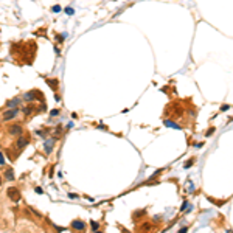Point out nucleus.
I'll return each instance as SVG.
<instances>
[{
    "label": "nucleus",
    "mask_w": 233,
    "mask_h": 233,
    "mask_svg": "<svg viewBox=\"0 0 233 233\" xmlns=\"http://www.w3.org/2000/svg\"><path fill=\"white\" fill-rule=\"evenodd\" d=\"M194 160H196V159H194V157H191V159H190V160H186V162H185V165H184V168H185V169H188V168H191V165H193V163H194Z\"/></svg>",
    "instance_id": "8"
},
{
    "label": "nucleus",
    "mask_w": 233,
    "mask_h": 233,
    "mask_svg": "<svg viewBox=\"0 0 233 233\" xmlns=\"http://www.w3.org/2000/svg\"><path fill=\"white\" fill-rule=\"evenodd\" d=\"M186 207H188V202H186V201H185V202H184V205H182V207H180V211H184V210H186Z\"/></svg>",
    "instance_id": "16"
},
{
    "label": "nucleus",
    "mask_w": 233,
    "mask_h": 233,
    "mask_svg": "<svg viewBox=\"0 0 233 233\" xmlns=\"http://www.w3.org/2000/svg\"><path fill=\"white\" fill-rule=\"evenodd\" d=\"M228 107H230L228 104H224V106H221V110H228Z\"/></svg>",
    "instance_id": "18"
},
{
    "label": "nucleus",
    "mask_w": 233,
    "mask_h": 233,
    "mask_svg": "<svg viewBox=\"0 0 233 233\" xmlns=\"http://www.w3.org/2000/svg\"><path fill=\"white\" fill-rule=\"evenodd\" d=\"M208 201L210 202H216V205H224V202H225V201H216V199H213V197H208Z\"/></svg>",
    "instance_id": "12"
},
{
    "label": "nucleus",
    "mask_w": 233,
    "mask_h": 233,
    "mask_svg": "<svg viewBox=\"0 0 233 233\" xmlns=\"http://www.w3.org/2000/svg\"><path fill=\"white\" fill-rule=\"evenodd\" d=\"M90 225H92V230H95V232H97L98 228H99V224L95 222V221H90Z\"/></svg>",
    "instance_id": "11"
},
{
    "label": "nucleus",
    "mask_w": 233,
    "mask_h": 233,
    "mask_svg": "<svg viewBox=\"0 0 233 233\" xmlns=\"http://www.w3.org/2000/svg\"><path fill=\"white\" fill-rule=\"evenodd\" d=\"M50 115H51V116H56V115H59V109H55V110H51V112H50Z\"/></svg>",
    "instance_id": "14"
},
{
    "label": "nucleus",
    "mask_w": 233,
    "mask_h": 233,
    "mask_svg": "<svg viewBox=\"0 0 233 233\" xmlns=\"http://www.w3.org/2000/svg\"><path fill=\"white\" fill-rule=\"evenodd\" d=\"M3 162H5V160H3V156H2V152H0V163L3 165Z\"/></svg>",
    "instance_id": "21"
},
{
    "label": "nucleus",
    "mask_w": 233,
    "mask_h": 233,
    "mask_svg": "<svg viewBox=\"0 0 233 233\" xmlns=\"http://www.w3.org/2000/svg\"><path fill=\"white\" fill-rule=\"evenodd\" d=\"M213 134H214V127H210L208 131L205 132V135H207V137H211V135H213Z\"/></svg>",
    "instance_id": "13"
},
{
    "label": "nucleus",
    "mask_w": 233,
    "mask_h": 233,
    "mask_svg": "<svg viewBox=\"0 0 233 233\" xmlns=\"http://www.w3.org/2000/svg\"><path fill=\"white\" fill-rule=\"evenodd\" d=\"M179 233H188V227H182L180 230H179Z\"/></svg>",
    "instance_id": "15"
},
{
    "label": "nucleus",
    "mask_w": 233,
    "mask_h": 233,
    "mask_svg": "<svg viewBox=\"0 0 233 233\" xmlns=\"http://www.w3.org/2000/svg\"><path fill=\"white\" fill-rule=\"evenodd\" d=\"M72 228H75V230H78V232H82V230L86 228V224H84V221L75 219V221L72 222Z\"/></svg>",
    "instance_id": "2"
},
{
    "label": "nucleus",
    "mask_w": 233,
    "mask_h": 233,
    "mask_svg": "<svg viewBox=\"0 0 233 233\" xmlns=\"http://www.w3.org/2000/svg\"><path fill=\"white\" fill-rule=\"evenodd\" d=\"M27 145H28V138H25V137H20V138H17V148L19 149H23Z\"/></svg>",
    "instance_id": "5"
},
{
    "label": "nucleus",
    "mask_w": 233,
    "mask_h": 233,
    "mask_svg": "<svg viewBox=\"0 0 233 233\" xmlns=\"http://www.w3.org/2000/svg\"><path fill=\"white\" fill-rule=\"evenodd\" d=\"M17 103H19L17 98H16V99H11V101H8V107H16V106H17Z\"/></svg>",
    "instance_id": "10"
},
{
    "label": "nucleus",
    "mask_w": 233,
    "mask_h": 233,
    "mask_svg": "<svg viewBox=\"0 0 233 233\" xmlns=\"http://www.w3.org/2000/svg\"><path fill=\"white\" fill-rule=\"evenodd\" d=\"M227 233H233V232H232V230H227Z\"/></svg>",
    "instance_id": "23"
},
{
    "label": "nucleus",
    "mask_w": 233,
    "mask_h": 233,
    "mask_svg": "<svg viewBox=\"0 0 233 233\" xmlns=\"http://www.w3.org/2000/svg\"><path fill=\"white\" fill-rule=\"evenodd\" d=\"M45 81H47V84H48L50 87H51L53 90H58V84H59V81H58V79L51 78V79H45Z\"/></svg>",
    "instance_id": "6"
},
{
    "label": "nucleus",
    "mask_w": 233,
    "mask_h": 233,
    "mask_svg": "<svg viewBox=\"0 0 233 233\" xmlns=\"http://www.w3.org/2000/svg\"><path fill=\"white\" fill-rule=\"evenodd\" d=\"M95 233H103V232H95Z\"/></svg>",
    "instance_id": "24"
},
{
    "label": "nucleus",
    "mask_w": 233,
    "mask_h": 233,
    "mask_svg": "<svg viewBox=\"0 0 233 233\" xmlns=\"http://www.w3.org/2000/svg\"><path fill=\"white\" fill-rule=\"evenodd\" d=\"M36 193L40 194V193H42V188H40V186H37V188H36Z\"/></svg>",
    "instance_id": "20"
},
{
    "label": "nucleus",
    "mask_w": 233,
    "mask_h": 233,
    "mask_svg": "<svg viewBox=\"0 0 233 233\" xmlns=\"http://www.w3.org/2000/svg\"><path fill=\"white\" fill-rule=\"evenodd\" d=\"M5 176H6V179H8V180H14V174H12V171H11V169H6Z\"/></svg>",
    "instance_id": "9"
},
{
    "label": "nucleus",
    "mask_w": 233,
    "mask_h": 233,
    "mask_svg": "<svg viewBox=\"0 0 233 233\" xmlns=\"http://www.w3.org/2000/svg\"><path fill=\"white\" fill-rule=\"evenodd\" d=\"M8 132H10L11 135H22V126H19V124L10 126V129H8Z\"/></svg>",
    "instance_id": "3"
},
{
    "label": "nucleus",
    "mask_w": 233,
    "mask_h": 233,
    "mask_svg": "<svg viewBox=\"0 0 233 233\" xmlns=\"http://www.w3.org/2000/svg\"><path fill=\"white\" fill-rule=\"evenodd\" d=\"M51 11H53V12H58V11H61V6H53V8H51Z\"/></svg>",
    "instance_id": "17"
},
{
    "label": "nucleus",
    "mask_w": 233,
    "mask_h": 233,
    "mask_svg": "<svg viewBox=\"0 0 233 233\" xmlns=\"http://www.w3.org/2000/svg\"><path fill=\"white\" fill-rule=\"evenodd\" d=\"M17 115V109H11V110H6L5 114H3V120L8 121V120H12L14 116Z\"/></svg>",
    "instance_id": "4"
},
{
    "label": "nucleus",
    "mask_w": 233,
    "mask_h": 233,
    "mask_svg": "<svg viewBox=\"0 0 233 233\" xmlns=\"http://www.w3.org/2000/svg\"><path fill=\"white\" fill-rule=\"evenodd\" d=\"M65 12H67V14H73V10H72V8H67V10H65Z\"/></svg>",
    "instance_id": "19"
},
{
    "label": "nucleus",
    "mask_w": 233,
    "mask_h": 233,
    "mask_svg": "<svg viewBox=\"0 0 233 233\" xmlns=\"http://www.w3.org/2000/svg\"><path fill=\"white\" fill-rule=\"evenodd\" d=\"M6 194H8V197L11 199V201H14V202H19L20 201V191L17 188H8L6 190Z\"/></svg>",
    "instance_id": "1"
},
{
    "label": "nucleus",
    "mask_w": 233,
    "mask_h": 233,
    "mask_svg": "<svg viewBox=\"0 0 233 233\" xmlns=\"http://www.w3.org/2000/svg\"><path fill=\"white\" fill-rule=\"evenodd\" d=\"M165 126L173 127V129H180V126H179V124H176L174 121H169V120H165Z\"/></svg>",
    "instance_id": "7"
},
{
    "label": "nucleus",
    "mask_w": 233,
    "mask_h": 233,
    "mask_svg": "<svg viewBox=\"0 0 233 233\" xmlns=\"http://www.w3.org/2000/svg\"><path fill=\"white\" fill-rule=\"evenodd\" d=\"M0 185H2V176H0Z\"/></svg>",
    "instance_id": "22"
}]
</instances>
